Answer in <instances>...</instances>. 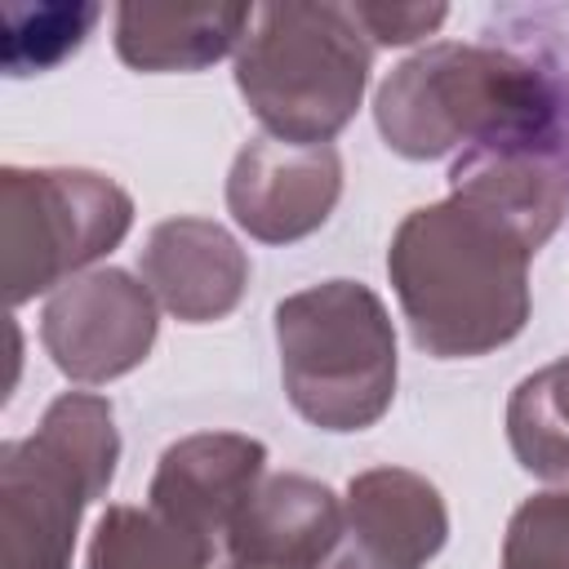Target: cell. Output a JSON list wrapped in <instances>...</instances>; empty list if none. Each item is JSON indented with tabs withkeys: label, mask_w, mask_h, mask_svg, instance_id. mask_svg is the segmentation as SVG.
<instances>
[{
	"label": "cell",
	"mask_w": 569,
	"mask_h": 569,
	"mask_svg": "<svg viewBox=\"0 0 569 569\" xmlns=\"http://www.w3.org/2000/svg\"><path fill=\"white\" fill-rule=\"evenodd\" d=\"M533 244L480 200L445 196L409 209L387 249V276L413 342L436 360L507 347L529 320Z\"/></svg>",
	"instance_id": "6da1fadb"
},
{
	"label": "cell",
	"mask_w": 569,
	"mask_h": 569,
	"mask_svg": "<svg viewBox=\"0 0 569 569\" xmlns=\"http://www.w3.org/2000/svg\"><path fill=\"white\" fill-rule=\"evenodd\" d=\"M218 547V538L164 516L151 502H116L93 525L84 569H213Z\"/></svg>",
	"instance_id": "9a60e30c"
},
{
	"label": "cell",
	"mask_w": 569,
	"mask_h": 569,
	"mask_svg": "<svg viewBox=\"0 0 569 569\" xmlns=\"http://www.w3.org/2000/svg\"><path fill=\"white\" fill-rule=\"evenodd\" d=\"M498 569H569V489H542L511 511Z\"/></svg>",
	"instance_id": "ac0fdd59"
},
{
	"label": "cell",
	"mask_w": 569,
	"mask_h": 569,
	"mask_svg": "<svg viewBox=\"0 0 569 569\" xmlns=\"http://www.w3.org/2000/svg\"><path fill=\"white\" fill-rule=\"evenodd\" d=\"M142 284L182 325L227 320L249 289V253L213 218H164L142 244Z\"/></svg>",
	"instance_id": "30bf717a"
},
{
	"label": "cell",
	"mask_w": 569,
	"mask_h": 569,
	"mask_svg": "<svg viewBox=\"0 0 569 569\" xmlns=\"http://www.w3.org/2000/svg\"><path fill=\"white\" fill-rule=\"evenodd\" d=\"M120 462L107 396H58L31 436L0 445V569H71L80 516Z\"/></svg>",
	"instance_id": "3957f363"
},
{
	"label": "cell",
	"mask_w": 569,
	"mask_h": 569,
	"mask_svg": "<svg viewBox=\"0 0 569 569\" xmlns=\"http://www.w3.org/2000/svg\"><path fill=\"white\" fill-rule=\"evenodd\" d=\"M289 405L320 431H365L396 400V325L360 280H325L276 302Z\"/></svg>",
	"instance_id": "5b68a950"
},
{
	"label": "cell",
	"mask_w": 569,
	"mask_h": 569,
	"mask_svg": "<svg viewBox=\"0 0 569 569\" xmlns=\"http://www.w3.org/2000/svg\"><path fill=\"white\" fill-rule=\"evenodd\" d=\"M98 4H9L4 9V71L36 76L71 58L98 22Z\"/></svg>",
	"instance_id": "e0dca14e"
},
{
	"label": "cell",
	"mask_w": 569,
	"mask_h": 569,
	"mask_svg": "<svg viewBox=\"0 0 569 569\" xmlns=\"http://www.w3.org/2000/svg\"><path fill=\"white\" fill-rule=\"evenodd\" d=\"M342 538V498L302 471L262 476L227 529V560L244 569H325Z\"/></svg>",
	"instance_id": "7c38bea8"
},
{
	"label": "cell",
	"mask_w": 569,
	"mask_h": 569,
	"mask_svg": "<svg viewBox=\"0 0 569 569\" xmlns=\"http://www.w3.org/2000/svg\"><path fill=\"white\" fill-rule=\"evenodd\" d=\"M449 191L489 204L542 249L569 213V156L560 142L476 147L453 160Z\"/></svg>",
	"instance_id": "4fadbf2b"
},
{
	"label": "cell",
	"mask_w": 569,
	"mask_h": 569,
	"mask_svg": "<svg viewBox=\"0 0 569 569\" xmlns=\"http://www.w3.org/2000/svg\"><path fill=\"white\" fill-rule=\"evenodd\" d=\"M253 4H120L116 53L133 71H200L236 53Z\"/></svg>",
	"instance_id": "5bb4252c"
},
{
	"label": "cell",
	"mask_w": 569,
	"mask_h": 569,
	"mask_svg": "<svg viewBox=\"0 0 569 569\" xmlns=\"http://www.w3.org/2000/svg\"><path fill=\"white\" fill-rule=\"evenodd\" d=\"M262 476H267L262 440L240 431H196L160 453L147 502L227 547V529L240 516V507L253 498Z\"/></svg>",
	"instance_id": "8fae6325"
},
{
	"label": "cell",
	"mask_w": 569,
	"mask_h": 569,
	"mask_svg": "<svg viewBox=\"0 0 569 569\" xmlns=\"http://www.w3.org/2000/svg\"><path fill=\"white\" fill-rule=\"evenodd\" d=\"M227 569H244V565H227Z\"/></svg>",
	"instance_id": "ffe728a7"
},
{
	"label": "cell",
	"mask_w": 569,
	"mask_h": 569,
	"mask_svg": "<svg viewBox=\"0 0 569 569\" xmlns=\"http://www.w3.org/2000/svg\"><path fill=\"white\" fill-rule=\"evenodd\" d=\"M156 298L124 267H98L62 289L40 311V342L53 369L71 382L98 387L124 378L151 356L156 342Z\"/></svg>",
	"instance_id": "52a82bcc"
},
{
	"label": "cell",
	"mask_w": 569,
	"mask_h": 569,
	"mask_svg": "<svg viewBox=\"0 0 569 569\" xmlns=\"http://www.w3.org/2000/svg\"><path fill=\"white\" fill-rule=\"evenodd\" d=\"M507 440L538 480H569V356L533 369L507 400Z\"/></svg>",
	"instance_id": "2e32d148"
},
{
	"label": "cell",
	"mask_w": 569,
	"mask_h": 569,
	"mask_svg": "<svg viewBox=\"0 0 569 569\" xmlns=\"http://www.w3.org/2000/svg\"><path fill=\"white\" fill-rule=\"evenodd\" d=\"M351 13L373 44H413L449 18L445 4H369V0H356Z\"/></svg>",
	"instance_id": "d6986e66"
},
{
	"label": "cell",
	"mask_w": 569,
	"mask_h": 569,
	"mask_svg": "<svg viewBox=\"0 0 569 569\" xmlns=\"http://www.w3.org/2000/svg\"><path fill=\"white\" fill-rule=\"evenodd\" d=\"M373 40L351 4H262L236 49V89L267 138L329 142L338 138L369 84Z\"/></svg>",
	"instance_id": "277c9868"
},
{
	"label": "cell",
	"mask_w": 569,
	"mask_h": 569,
	"mask_svg": "<svg viewBox=\"0 0 569 569\" xmlns=\"http://www.w3.org/2000/svg\"><path fill=\"white\" fill-rule=\"evenodd\" d=\"M342 196V156L333 142L249 138L227 173V209L262 244H293L320 231Z\"/></svg>",
	"instance_id": "ba28073f"
},
{
	"label": "cell",
	"mask_w": 569,
	"mask_h": 569,
	"mask_svg": "<svg viewBox=\"0 0 569 569\" xmlns=\"http://www.w3.org/2000/svg\"><path fill=\"white\" fill-rule=\"evenodd\" d=\"M133 227V196L98 169H0V280L9 307L107 258Z\"/></svg>",
	"instance_id": "8992f818"
},
{
	"label": "cell",
	"mask_w": 569,
	"mask_h": 569,
	"mask_svg": "<svg viewBox=\"0 0 569 569\" xmlns=\"http://www.w3.org/2000/svg\"><path fill=\"white\" fill-rule=\"evenodd\" d=\"M449 538L440 489L409 467H369L342 498V538L325 569H422Z\"/></svg>",
	"instance_id": "9c48e42d"
},
{
	"label": "cell",
	"mask_w": 569,
	"mask_h": 569,
	"mask_svg": "<svg viewBox=\"0 0 569 569\" xmlns=\"http://www.w3.org/2000/svg\"><path fill=\"white\" fill-rule=\"evenodd\" d=\"M373 124L405 160L560 142L565 89L511 49L440 40L391 67L373 93Z\"/></svg>",
	"instance_id": "7a4b0ae2"
}]
</instances>
